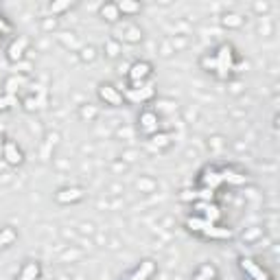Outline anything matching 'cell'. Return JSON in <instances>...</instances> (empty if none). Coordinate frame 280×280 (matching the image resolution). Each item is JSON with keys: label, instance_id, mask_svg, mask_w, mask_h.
Listing matches in <instances>:
<instances>
[{"label": "cell", "instance_id": "obj_1", "mask_svg": "<svg viewBox=\"0 0 280 280\" xmlns=\"http://www.w3.org/2000/svg\"><path fill=\"white\" fill-rule=\"evenodd\" d=\"M153 72V66L149 61H134L127 70V77H129V83H138V86H144L149 77Z\"/></svg>", "mask_w": 280, "mask_h": 280}, {"label": "cell", "instance_id": "obj_13", "mask_svg": "<svg viewBox=\"0 0 280 280\" xmlns=\"http://www.w3.org/2000/svg\"><path fill=\"white\" fill-rule=\"evenodd\" d=\"M186 226H188V230H191V232H197V234H204L206 228H210L212 223L206 221V219L201 217V214H195V217H188V219H186Z\"/></svg>", "mask_w": 280, "mask_h": 280}, {"label": "cell", "instance_id": "obj_29", "mask_svg": "<svg viewBox=\"0 0 280 280\" xmlns=\"http://www.w3.org/2000/svg\"><path fill=\"white\" fill-rule=\"evenodd\" d=\"M105 48H107V55L109 57H116L118 55V42H107V44H105Z\"/></svg>", "mask_w": 280, "mask_h": 280}, {"label": "cell", "instance_id": "obj_24", "mask_svg": "<svg viewBox=\"0 0 280 280\" xmlns=\"http://www.w3.org/2000/svg\"><path fill=\"white\" fill-rule=\"evenodd\" d=\"M197 274L199 276H204V278H217V269H214L212 265H201L199 269H197Z\"/></svg>", "mask_w": 280, "mask_h": 280}, {"label": "cell", "instance_id": "obj_28", "mask_svg": "<svg viewBox=\"0 0 280 280\" xmlns=\"http://www.w3.org/2000/svg\"><path fill=\"white\" fill-rule=\"evenodd\" d=\"M70 7H72L70 2H52L51 4V11L52 13H61V11H66V9H70Z\"/></svg>", "mask_w": 280, "mask_h": 280}, {"label": "cell", "instance_id": "obj_25", "mask_svg": "<svg viewBox=\"0 0 280 280\" xmlns=\"http://www.w3.org/2000/svg\"><path fill=\"white\" fill-rule=\"evenodd\" d=\"M223 24L226 26H241L243 20H241V16H236V13H230V16L223 18Z\"/></svg>", "mask_w": 280, "mask_h": 280}, {"label": "cell", "instance_id": "obj_23", "mask_svg": "<svg viewBox=\"0 0 280 280\" xmlns=\"http://www.w3.org/2000/svg\"><path fill=\"white\" fill-rule=\"evenodd\" d=\"M153 144H156L158 149H164V147H169L171 144V136L169 134H153Z\"/></svg>", "mask_w": 280, "mask_h": 280}, {"label": "cell", "instance_id": "obj_7", "mask_svg": "<svg viewBox=\"0 0 280 280\" xmlns=\"http://www.w3.org/2000/svg\"><path fill=\"white\" fill-rule=\"evenodd\" d=\"M26 46H29V39L26 37H16L11 44H9V48H7V57H9V61H22L24 59V51H26Z\"/></svg>", "mask_w": 280, "mask_h": 280}, {"label": "cell", "instance_id": "obj_5", "mask_svg": "<svg viewBox=\"0 0 280 280\" xmlns=\"http://www.w3.org/2000/svg\"><path fill=\"white\" fill-rule=\"evenodd\" d=\"M153 94H156V90L151 86H140V88H127L122 96H127L131 103H144V101L153 99Z\"/></svg>", "mask_w": 280, "mask_h": 280}, {"label": "cell", "instance_id": "obj_8", "mask_svg": "<svg viewBox=\"0 0 280 280\" xmlns=\"http://www.w3.org/2000/svg\"><path fill=\"white\" fill-rule=\"evenodd\" d=\"M138 122H140V129L144 131V134H158V114L153 112V109H144L142 114H140V118H138Z\"/></svg>", "mask_w": 280, "mask_h": 280}, {"label": "cell", "instance_id": "obj_18", "mask_svg": "<svg viewBox=\"0 0 280 280\" xmlns=\"http://www.w3.org/2000/svg\"><path fill=\"white\" fill-rule=\"evenodd\" d=\"M118 11H121V16H134V13L140 11V4L138 2H129V0H122V2H116Z\"/></svg>", "mask_w": 280, "mask_h": 280}, {"label": "cell", "instance_id": "obj_14", "mask_svg": "<svg viewBox=\"0 0 280 280\" xmlns=\"http://www.w3.org/2000/svg\"><path fill=\"white\" fill-rule=\"evenodd\" d=\"M201 236H206V239H230L232 230L230 228H221V226H217V223H212L210 228H206V232Z\"/></svg>", "mask_w": 280, "mask_h": 280}, {"label": "cell", "instance_id": "obj_15", "mask_svg": "<svg viewBox=\"0 0 280 280\" xmlns=\"http://www.w3.org/2000/svg\"><path fill=\"white\" fill-rule=\"evenodd\" d=\"M153 271H156V265H153L151 261H142V262H140L138 269H136L134 274H131L129 280H147L149 276L153 274Z\"/></svg>", "mask_w": 280, "mask_h": 280}, {"label": "cell", "instance_id": "obj_6", "mask_svg": "<svg viewBox=\"0 0 280 280\" xmlns=\"http://www.w3.org/2000/svg\"><path fill=\"white\" fill-rule=\"evenodd\" d=\"M83 188H79V186H66V188H61V191H57V195H55V199L59 201V204H77V201H81L83 199Z\"/></svg>", "mask_w": 280, "mask_h": 280}, {"label": "cell", "instance_id": "obj_22", "mask_svg": "<svg viewBox=\"0 0 280 280\" xmlns=\"http://www.w3.org/2000/svg\"><path fill=\"white\" fill-rule=\"evenodd\" d=\"M79 116H81L83 121H94V118L99 116V109H96L94 105H83V107L79 109Z\"/></svg>", "mask_w": 280, "mask_h": 280}, {"label": "cell", "instance_id": "obj_19", "mask_svg": "<svg viewBox=\"0 0 280 280\" xmlns=\"http://www.w3.org/2000/svg\"><path fill=\"white\" fill-rule=\"evenodd\" d=\"M219 173H221L223 182H232V184H243L245 182V175L236 173V171H232V169H223V171H219Z\"/></svg>", "mask_w": 280, "mask_h": 280}, {"label": "cell", "instance_id": "obj_16", "mask_svg": "<svg viewBox=\"0 0 280 280\" xmlns=\"http://www.w3.org/2000/svg\"><path fill=\"white\" fill-rule=\"evenodd\" d=\"M37 276H39V262L31 261V262H26V265L22 267V271H20V276H18V280H35Z\"/></svg>", "mask_w": 280, "mask_h": 280}, {"label": "cell", "instance_id": "obj_33", "mask_svg": "<svg viewBox=\"0 0 280 280\" xmlns=\"http://www.w3.org/2000/svg\"><path fill=\"white\" fill-rule=\"evenodd\" d=\"M35 280H44V278H42V276H37V278H35Z\"/></svg>", "mask_w": 280, "mask_h": 280}, {"label": "cell", "instance_id": "obj_20", "mask_svg": "<svg viewBox=\"0 0 280 280\" xmlns=\"http://www.w3.org/2000/svg\"><path fill=\"white\" fill-rule=\"evenodd\" d=\"M18 103H20V101H18V96H13V94H2V96H0V112H7V109L16 107Z\"/></svg>", "mask_w": 280, "mask_h": 280}, {"label": "cell", "instance_id": "obj_30", "mask_svg": "<svg viewBox=\"0 0 280 280\" xmlns=\"http://www.w3.org/2000/svg\"><path fill=\"white\" fill-rule=\"evenodd\" d=\"M9 31H11V26H9V22L4 20L2 16H0V33H9Z\"/></svg>", "mask_w": 280, "mask_h": 280}, {"label": "cell", "instance_id": "obj_4", "mask_svg": "<svg viewBox=\"0 0 280 280\" xmlns=\"http://www.w3.org/2000/svg\"><path fill=\"white\" fill-rule=\"evenodd\" d=\"M2 158H4V162L11 166H20L22 162H24V153H22V149L18 147L13 140H7V142L2 144Z\"/></svg>", "mask_w": 280, "mask_h": 280}, {"label": "cell", "instance_id": "obj_32", "mask_svg": "<svg viewBox=\"0 0 280 280\" xmlns=\"http://www.w3.org/2000/svg\"><path fill=\"white\" fill-rule=\"evenodd\" d=\"M2 131H4V127H2V125H0V140H2Z\"/></svg>", "mask_w": 280, "mask_h": 280}, {"label": "cell", "instance_id": "obj_10", "mask_svg": "<svg viewBox=\"0 0 280 280\" xmlns=\"http://www.w3.org/2000/svg\"><path fill=\"white\" fill-rule=\"evenodd\" d=\"M26 83H29V79H26L24 74H11V77H7V81H4V94L18 96V92H20Z\"/></svg>", "mask_w": 280, "mask_h": 280}, {"label": "cell", "instance_id": "obj_17", "mask_svg": "<svg viewBox=\"0 0 280 280\" xmlns=\"http://www.w3.org/2000/svg\"><path fill=\"white\" fill-rule=\"evenodd\" d=\"M18 239V232L13 230V228H2V230H0V249L2 247H9V245L13 243V241Z\"/></svg>", "mask_w": 280, "mask_h": 280}, {"label": "cell", "instance_id": "obj_21", "mask_svg": "<svg viewBox=\"0 0 280 280\" xmlns=\"http://www.w3.org/2000/svg\"><path fill=\"white\" fill-rule=\"evenodd\" d=\"M199 64H201V68L208 70V72H214V70H217V59H214L212 52H206V55L199 59Z\"/></svg>", "mask_w": 280, "mask_h": 280}, {"label": "cell", "instance_id": "obj_3", "mask_svg": "<svg viewBox=\"0 0 280 280\" xmlns=\"http://www.w3.org/2000/svg\"><path fill=\"white\" fill-rule=\"evenodd\" d=\"M116 26L121 29V35H118V39H122V42L127 44H138L140 39H142V31H140V26H136L134 22H116Z\"/></svg>", "mask_w": 280, "mask_h": 280}, {"label": "cell", "instance_id": "obj_27", "mask_svg": "<svg viewBox=\"0 0 280 280\" xmlns=\"http://www.w3.org/2000/svg\"><path fill=\"white\" fill-rule=\"evenodd\" d=\"M22 103H24V109H26V112H35V109H37V101H35L33 94L26 96V99L22 101Z\"/></svg>", "mask_w": 280, "mask_h": 280}, {"label": "cell", "instance_id": "obj_31", "mask_svg": "<svg viewBox=\"0 0 280 280\" xmlns=\"http://www.w3.org/2000/svg\"><path fill=\"white\" fill-rule=\"evenodd\" d=\"M192 280H212V278H204V276H199V274H195V278Z\"/></svg>", "mask_w": 280, "mask_h": 280}, {"label": "cell", "instance_id": "obj_12", "mask_svg": "<svg viewBox=\"0 0 280 280\" xmlns=\"http://www.w3.org/2000/svg\"><path fill=\"white\" fill-rule=\"evenodd\" d=\"M101 18L103 20H107L109 24H116V22H121V11H118V7H116V2H107V4H103L101 7Z\"/></svg>", "mask_w": 280, "mask_h": 280}, {"label": "cell", "instance_id": "obj_9", "mask_svg": "<svg viewBox=\"0 0 280 280\" xmlns=\"http://www.w3.org/2000/svg\"><path fill=\"white\" fill-rule=\"evenodd\" d=\"M241 269H243L245 274H249L252 280H269V276L262 271V267H258L252 258H241Z\"/></svg>", "mask_w": 280, "mask_h": 280}, {"label": "cell", "instance_id": "obj_11", "mask_svg": "<svg viewBox=\"0 0 280 280\" xmlns=\"http://www.w3.org/2000/svg\"><path fill=\"white\" fill-rule=\"evenodd\" d=\"M221 184H223L221 173H219V171H214V169L206 171V173L201 175V186H204V188H210V191H217V188L221 186Z\"/></svg>", "mask_w": 280, "mask_h": 280}, {"label": "cell", "instance_id": "obj_2", "mask_svg": "<svg viewBox=\"0 0 280 280\" xmlns=\"http://www.w3.org/2000/svg\"><path fill=\"white\" fill-rule=\"evenodd\" d=\"M99 99L103 101L105 105H112V107H118V105H122V92L118 90L116 86H112V83H101L99 86Z\"/></svg>", "mask_w": 280, "mask_h": 280}, {"label": "cell", "instance_id": "obj_26", "mask_svg": "<svg viewBox=\"0 0 280 280\" xmlns=\"http://www.w3.org/2000/svg\"><path fill=\"white\" fill-rule=\"evenodd\" d=\"M96 57V48L94 46H83L81 48V59L83 61H92Z\"/></svg>", "mask_w": 280, "mask_h": 280}]
</instances>
